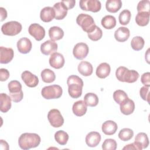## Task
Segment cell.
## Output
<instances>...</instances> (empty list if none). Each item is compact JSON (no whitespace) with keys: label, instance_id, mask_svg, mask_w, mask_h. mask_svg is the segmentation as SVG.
Here are the masks:
<instances>
[{"label":"cell","instance_id":"1","mask_svg":"<svg viewBox=\"0 0 150 150\" xmlns=\"http://www.w3.org/2000/svg\"><path fill=\"white\" fill-rule=\"evenodd\" d=\"M40 141L41 139L38 134L25 132L21 134L19 137L18 144L21 149L28 150L39 146Z\"/></svg>","mask_w":150,"mask_h":150},{"label":"cell","instance_id":"2","mask_svg":"<svg viewBox=\"0 0 150 150\" xmlns=\"http://www.w3.org/2000/svg\"><path fill=\"white\" fill-rule=\"evenodd\" d=\"M67 84L69 96L71 98H78L81 96L84 83L80 77L76 75L69 76L67 79Z\"/></svg>","mask_w":150,"mask_h":150},{"label":"cell","instance_id":"3","mask_svg":"<svg viewBox=\"0 0 150 150\" xmlns=\"http://www.w3.org/2000/svg\"><path fill=\"white\" fill-rule=\"evenodd\" d=\"M115 76L120 81L132 83L139 78V73L136 70H129L124 66H120L116 70Z\"/></svg>","mask_w":150,"mask_h":150},{"label":"cell","instance_id":"4","mask_svg":"<svg viewBox=\"0 0 150 150\" xmlns=\"http://www.w3.org/2000/svg\"><path fill=\"white\" fill-rule=\"evenodd\" d=\"M76 22L87 33L93 31L96 26L93 17L86 13L79 14L76 18Z\"/></svg>","mask_w":150,"mask_h":150},{"label":"cell","instance_id":"5","mask_svg":"<svg viewBox=\"0 0 150 150\" xmlns=\"http://www.w3.org/2000/svg\"><path fill=\"white\" fill-rule=\"evenodd\" d=\"M8 87L12 101L15 103H19L23 99V93L22 90V84L19 81H11L8 83Z\"/></svg>","mask_w":150,"mask_h":150},{"label":"cell","instance_id":"6","mask_svg":"<svg viewBox=\"0 0 150 150\" xmlns=\"http://www.w3.org/2000/svg\"><path fill=\"white\" fill-rule=\"evenodd\" d=\"M62 88L57 84L45 86L41 90L42 97L47 100L59 98L62 96Z\"/></svg>","mask_w":150,"mask_h":150},{"label":"cell","instance_id":"7","mask_svg":"<svg viewBox=\"0 0 150 150\" xmlns=\"http://www.w3.org/2000/svg\"><path fill=\"white\" fill-rule=\"evenodd\" d=\"M22 29V25L17 21H9L5 23L1 26L2 33L7 36H15L19 34Z\"/></svg>","mask_w":150,"mask_h":150},{"label":"cell","instance_id":"8","mask_svg":"<svg viewBox=\"0 0 150 150\" xmlns=\"http://www.w3.org/2000/svg\"><path fill=\"white\" fill-rule=\"evenodd\" d=\"M47 119L50 125L54 128L60 127L64 123V118L57 109L50 110L47 114Z\"/></svg>","mask_w":150,"mask_h":150},{"label":"cell","instance_id":"9","mask_svg":"<svg viewBox=\"0 0 150 150\" xmlns=\"http://www.w3.org/2000/svg\"><path fill=\"white\" fill-rule=\"evenodd\" d=\"M79 6L82 10L92 12H97L101 8V2L97 0H81L79 2Z\"/></svg>","mask_w":150,"mask_h":150},{"label":"cell","instance_id":"10","mask_svg":"<svg viewBox=\"0 0 150 150\" xmlns=\"http://www.w3.org/2000/svg\"><path fill=\"white\" fill-rule=\"evenodd\" d=\"M88 52L89 48L88 45L83 42L77 43L73 49V56L78 60H83L86 58Z\"/></svg>","mask_w":150,"mask_h":150},{"label":"cell","instance_id":"11","mask_svg":"<svg viewBox=\"0 0 150 150\" xmlns=\"http://www.w3.org/2000/svg\"><path fill=\"white\" fill-rule=\"evenodd\" d=\"M28 32L37 41L42 40L45 36V30L44 28L36 23H32L29 26Z\"/></svg>","mask_w":150,"mask_h":150},{"label":"cell","instance_id":"12","mask_svg":"<svg viewBox=\"0 0 150 150\" xmlns=\"http://www.w3.org/2000/svg\"><path fill=\"white\" fill-rule=\"evenodd\" d=\"M21 78L25 84L29 87H35L39 83L38 77L28 70L24 71L22 73Z\"/></svg>","mask_w":150,"mask_h":150},{"label":"cell","instance_id":"13","mask_svg":"<svg viewBox=\"0 0 150 150\" xmlns=\"http://www.w3.org/2000/svg\"><path fill=\"white\" fill-rule=\"evenodd\" d=\"M49 62L51 67L56 69H59L63 67L65 60L62 54L54 52L50 55Z\"/></svg>","mask_w":150,"mask_h":150},{"label":"cell","instance_id":"14","mask_svg":"<svg viewBox=\"0 0 150 150\" xmlns=\"http://www.w3.org/2000/svg\"><path fill=\"white\" fill-rule=\"evenodd\" d=\"M58 46L56 42L48 40L43 42L40 45V51L42 54L48 56L57 51Z\"/></svg>","mask_w":150,"mask_h":150},{"label":"cell","instance_id":"15","mask_svg":"<svg viewBox=\"0 0 150 150\" xmlns=\"http://www.w3.org/2000/svg\"><path fill=\"white\" fill-rule=\"evenodd\" d=\"M14 56V52L12 48L0 47V63L7 64L9 63Z\"/></svg>","mask_w":150,"mask_h":150},{"label":"cell","instance_id":"16","mask_svg":"<svg viewBox=\"0 0 150 150\" xmlns=\"http://www.w3.org/2000/svg\"><path fill=\"white\" fill-rule=\"evenodd\" d=\"M17 48L18 51L22 54L28 53L32 49V44L28 38H22L17 42Z\"/></svg>","mask_w":150,"mask_h":150},{"label":"cell","instance_id":"17","mask_svg":"<svg viewBox=\"0 0 150 150\" xmlns=\"http://www.w3.org/2000/svg\"><path fill=\"white\" fill-rule=\"evenodd\" d=\"M101 135L99 132L92 131L89 132L86 137V143L90 147L97 146L101 141Z\"/></svg>","mask_w":150,"mask_h":150},{"label":"cell","instance_id":"18","mask_svg":"<svg viewBox=\"0 0 150 150\" xmlns=\"http://www.w3.org/2000/svg\"><path fill=\"white\" fill-rule=\"evenodd\" d=\"M120 105L121 112L126 115L131 114L135 110V103L134 101L128 97L124 100Z\"/></svg>","mask_w":150,"mask_h":150},{"label":"cell","instance_id":"19","mask_svg":"<svg viewBox=\"0 0 150 150\" xmlns=\"http://www.w3.org/2000/svg\"><path fill=\"white\" fill-rule=\"evenodd\" d=\"M40 18L44 22H50L55 18V12L53 8L46 6L43 8L40 13Z\"/></svg>","mask_w":150,"mask_h":150},{"label":"cell","instance_id":"20","mask_svg":"<svg viewBox=\"0 0 150 150\" xmlns=\"http://www.w3.org/2000/svg\"><path fill=\"white\" fill-rule=\"evenodd\" d=\"M130 36V31L126 27H120L114 32V38L119 42L127 41Z\"/></svg>","mask_w":150,"mask_h":150},{"label":"cell","instance_id":"21","mask_svg":"<svg viewBox=\"0 0 150 150\" xmlns=\"http://www.w3.org/2000/svg\"><path fill=\"white\" fill-rule=\"evenodd\" d=\"M118 129L117 124L115 122L112 120L105 121L101 127L103 132L107 135H112L114 134Z\"/></svg>","mask_w":150,"mask_h":150},{"label":"cell","instance_id":"22","mask_svg":"<svg viewBox=\"0 0 150 150\" xmlns=\"http://www.w3.org/2000/svg\"><path fill=\"white\" fill-rule=\"evenodd\" d=\"M87 110V105L83 100H79L75 102L72 107L73 114L77 117H81L84 115L86 113Z\"/></svg>","mask_w":150,"mask_h":150},{"label":"cell","instance_id":"23","mask_svg":"<svg viewBox=\"0 0 150 150\" xmlns=\"http://www.w3.org/2000/svg\"><path fill=\"white\" fill-rule=\"evenodd\" d=\"M55 12V19L57 20H62L64 19L67 14V9L61 2L56 3L53 6Z\"/></svg>","mask_w":150,"mask_h":150},{"label":"cell","instance_id":"24","mask_svg":"<svg viewBox=\"0 0 150 150\" xmlns=\"http://www.w3.org/2000/svg\"><path fill=\"white\" fill-rule=\"evenodd\" d=\"M111 71V67L107 63H101L97 67L96 74L100 79H105L109 76Z\"/></svg>","mask_w":150,"mask_h":150},{"label":"cell","instance_id":"25","mask_svg":"<svg viewBox=\"0 0 150 150\" xmlns=\"http://www.w3.org/2000/svg\"><path fill=\"white\" fill-rule=\"evenodd\" d=\"M79 72L84 76H89L91 75L93 71L92 64L87 61H81L78 65Z\"/></svg>","mask_w":150,"mask_h":150},{"label":"cell","instance_id":"26","mask_svg":"<svg viewBox=\"0 0 150 150\" xmlns=\"http://www.w3.org/2000/svg\"><path fill=\"white\" fill-rule=\"evenodd\" d=\"M1 107L0 111L2 112H8L11 108V98L6 93H1L0 94Z\"/></svg>","mask_w":150,"mask_h":150},{"label":"cell","instance_id":"27","mask_svg":"<svg viewBox=\"0 0 150 150\" xmlns=\"http://www.w3.org/2000/svg\"><path fill=\"white\" fill-rule=\"evenodd\" d=\"M49 36L51 40H58L62 39L64 36V32L59 26H52L49 29Z\"/></svg>","mask_w":150,"mask_h":150},{"label":"cell","instance_id":"28","mask_svg":"<svg viewBox=\"0 0 150 150\" xmlns=\"http://www.w3.org/2000/svg\"><path fill=\"white\" fill-rule=\"evenodd\" d=\"M122 5L121 0H108L105 3V8L109 12L116 13L121 9Z\"/></svg>","mask_w":150,"mask_h":150},{"label":"cell","instance_id":"29","mask_svg":"<svg viewBox=\"0 0 150 150\" xmlns=\"http://www.w3.org/2000/svg\"><path fill=\"white\" fill-rule=\"evenodd\" d=\"M150 12H138L135 16L136 23L140 26H145L149 23Z\"/></svg>","mask_w":150,"mask_h":150},{"label":"cell","instance_id":"30","mask_svg":"<svg viewBox=\"0 0 150 150\" xmlns=\"http://www.w3.org/2000/svg\"><path fill=\"white\" fill-rule=\"evenodd\" d=\"M101 23L104 28L111 29L116 26V19L112 15H106L102 18Z\"/></svg>","mask_w":150,"mask_h":150},{"label":"cell","instance_id":"31","mask_svg":"<svg viewBox=\"0 0 150 150\" xmlns=\"http://www.w3.org/2000/svg\"><path fill=\"white\" fill-rule=\"evenodd\" d=\"M42 81L46 83L53 82L56 79V75L53 71L49 69H45L40 74Z\"/></svg>","mask_w":150,"mask_h":150},{"label":"cell","instance_id":"32","mask_svg":"<svg viewBox=\"0 0 150 150\" xmlns=\"http://www.w3.org/2000/svg\"><path fill=\"white\" fill-rule=\"evenodd\" d=\"M98 96L93 93H88L84 97V101L87 106L96 107L98 103Z\"/></svg>","mask_w":150,"mask_h":150},{"label":"cell","instance_id":"33","mask_svg":"<svg viewBox=\"0 0 150 150\" xmlns=\"http://www.w3.org/2000/svg\"><path fill=\"white\" fill-rule=\"evenodd\" d=\"M69 135L67 132L63 130L56 131L54 134V139L56 141L61 145H64L67 144L69 140Z\"/></svg>","mask_w":150,"mask_h":150},{"label":"cell","instance_id":"34","mask_svg":"<svg viewBox=\"0 0 150 150\" xmlns=\"http://www.w3.org/2000/svg\"><path fill=\"white\" fill-rule=\"evenodd\" d=\"M145 45L144 39L141 36L134 37L131 42V46L133 50L135 51H139L143 49Z\"/></svg>","mask_w":150,"mask_h":150},{"label":"cell","instance_id":"35","mask_svg":"<svg viewBox=\"0 0 150 150\" xmlns=\"http://www.w3.org/2000/svg\"><path fill=\"white\" fill-rule=\"evenodd\" d=\"M135 142L141 146L142 149L146 148L149 145V139L147 134L144 132L138 133L135 137Z\"/></svg>","mask_w":150,"mask_h":150},{"label":"cell","instance_id":"36","mask_svg":"<svg viewBox=\"0 0 150 150\" xmlns=\"http://www.w3.org/2000/svg\"><path fill=\"white\" fill-rule=\"evenodd\" d=\"M134 136V132L130 128H125L120 130L118 133L119 138L123 141L130 140Z\"/></svg>","mask_w":150,"mask_h":150},{"label":"cell","instance_id":"37","mask_svg":"<svg viewBox=\"0 0 150 150\" xmlns=\"http://www.w3.org/2000/svg\"><path fill=\"white\" fill-rule=\"evenodd\" d=\"M131 18V12L128 9H124L121 11L118 16L119 22L121 25H127L129 23Z\"/></svg>","mask_w":150,"mask_h":150},{"label":"cell","instance_id":"38","mask_svg":"<svg viewBox=\"0 0 150 150\" xmlns=\"http://www.w3.org/2000/svg\"><path fill=\"white\" fill-rule=\"evenodd\" d=\"M88 37L93 41H97L100 40L103 36L102 30L97 26H96L93 31L87 33Z\"/></svg>","mask_w":150,"mask_h":150},{"label":"cell","instance_id":"39","mask_svg":"<svg viewBox=\"0 0 150 150\" xmlns=\"http://www.w3.org/2000/svg\"><path fill=\"white\" fill-rule=\"evenodd\" d=\"M128 97L127 93L121 90H115L113 93V98L114 101L118 104H120L124 100Z\"/></svg>","mask_w":150,"mask_h":150},{"label":"cell","instance_id":"40","mask_svg":"<svg viewBox=\"0 0 150 150\" xmlns=\"http://www.w3.org/2000/svg\"><path fill=\"white\" fill-rule=\"evenodd\" d=\"M117 147V144L115 139L108 138L104 140L102 144L103 150H115Z\"/></svg>","mask_w":150,"mask_h":150},{"label":"cell","instance_id":"41","mask_svg":"<svg viewBox=\"0 0 150 150\" xmlns=\"http://www.w3.org/2000/svg\"><path fill=\"white\" fill-rule=\"evenodd\" d=\"M138 12H150V2L149 0H143L138 2L137 7Z\"/></svg>","mask_w":150,"mask_h":150},{"label":"cell","instance_id":"42","mask_svg":"<svg viewBox=\"0 0 150 150\" xmlns=\"http://www.w3.org/2000/svg\"><path fill=\"white\" fill-rule=\"evenodd\" d=\"M139 94L142 100L146 101L148 103L149 98V87L143 86L140 88Z\"/></svg>","mask_w":150,"mask_h":150},{"label":"cell","instance_id":"43","mask_svg":"<svg viewBox=\"0 0 150 150\" xmlns=\"http://www.w3.org/2000/svg\"><path fill=\"white\" fill-rule=\"evenodd\" d=\"M141 83L144 85V86L149 87L150 86V73L146 72L142 74L141 77Z\"/></svg>","mask_w":150,"mask_h":150},{"label":"cell","instance_id":"44","mask_svg":"<svg viewBox=\"0 0 150 150\" xmlns=\"http://www.w3.org/2000/svg\"><path fill=\"white\" fill-rule=\"evenodd\" d=\"M10 74L9 71L4 68H1L0 69V80L1 81H5L8 79Z\"/></svg>","mask_w":150,"mask_h":150},{"label":"cell","instance_id":"45","mask_svg":"<svg viewBox=\"0 0 150 150\" xmlns=\"http://www.w3.org/2000/svg\"><path fill=\"white\" fill-rule=\"evenodd\" d=\"M122 149L124 150H127V149H137V150H141L142 149V148L140 145H139L137 142H134L131 144L126 145Z\"/></svg>","mask_w":150,"mask_h":150},{"label":"cell","instance_id":"46","mask_svg":"<svg viewBox=\"0 0 150 150\" xmlns=\"http://www.w3.org/2000/svg\"><path fill=\"white\" fill-rule=\"evenodd\" d=\"M62 3L64 4V5L66 7L67 10L72 9L75 4H76V1L74 0H69V1H62Z\"/></svg>","mask_w":150,"mask_h":150},{"label":"cell","instance_id":"47","mask_svg":"<svg viewBox=\"0 0 150 150\" xmlns=\"http://www.w3.org/2000/svg\"><path fill=\"white\" fill-rule=\"evenodd\" d=\"M0 15H1V21H4L7 17V12L6 9L2 7L0 8Z\"/></svg>","mask_w":150,"mask_h":150}]
</instances>
